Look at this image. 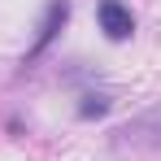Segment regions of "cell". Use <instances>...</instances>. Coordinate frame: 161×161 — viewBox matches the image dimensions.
I'll return each mask as SVG.
<instances>
[{
  "instance_id": "cell-2",
  "label": "cell",
  "mask_w": 161,
  "mask_h": 161,
  "mask_svg": "<svg viewBox=\"0 0 161 161\" xmlns=\"http://www.w3.org/2000/svg\"><path fill=\"white\" fill-rule=\"evenodd\" d=\"M65 22H70V0H48L44 22H39V35H35V44H31V53H26V65H31V61H39V57L48 53V44L61 35Z\"/></svg>"
},
{
  "instance_id": "cell-3",
  "label": "cell",
  "mask_w": 161,
  "mask_h": 161,
  "mask_svg": "<svg viewBox=\"0 0 161 161\" xmlns=\"http://www.w3.org/2000/svg\"><path fill=\"white\" fill-rule=\"evenodd\" d=\"M109 109H113V96H105V92H87L79 105V118H105Z\"/></svg>"
},
{
  "instance_id": "cell-1",
  "label": "cell",
  "mask_w": 161,
  "mask_h": 161,
  "mask_svg": "<svg viewBox=\"0 0 161 161\" xmlns=\"http://www.w3.org/2000/svg\"><path fill=\"white\" fill-rule=\"evenodd\" d=\"M96 22L105 31V39H113V44H122V39L135 35V13H131V4H122V0H100L96 4Z\"/></svg>"
}]
</instances>
